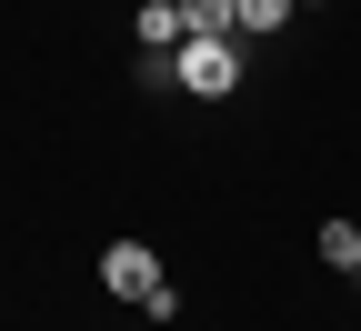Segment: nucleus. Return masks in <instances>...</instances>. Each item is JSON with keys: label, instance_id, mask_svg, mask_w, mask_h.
<instances>
[{"label": "nucleus", "instance_id": "f257e3e1", "mask_svg": "<svg viewBox=\"0 0 361 331\" xmlns=\"http://www.w3.org/2000/svg\"><path fill=\"white\" fill-rule=\"evenodd\" d=\"M180 90L231 101V90H241V40H180Z\"/></svg>", "mask_w": 361, "mask_h": 331}, {"label": "nucleus", "instance_id": "f03ea898", "mask_svg": "<svg viewBox=\"0 0 361 331\" xmlns=\"http://www.w3.org/2000/svg\"><path fill=\"white\" fill-rule=\"evenodd\" d=\"M101 291H111V301H151V291H161V251H151V241H111V251H101Z\"/></svg>", "mask_w": 361, "mask_h": 331}, {"label": "nucleus", "instance_id": "7ed1b4c3", "mask_svg": "<svg viewBox=\"0 0 361 331\" xmlns=\"http://www.w3.org/2000/svg\"><path fill=\"white\" fill-rule=\"evenodd\" d=\"M180 30L191 40H241V0H180Z\"/></svg>", "mask_w": 361, "mask_h": 331}, {"label": "nucleus", "instance_id": "20e7f679", "mask_svg": "<svg viewBox=\"0 0 361 331\" xmlns=\"http://www.w3.org/2000/svg\"><path fill=\"white\" fill-rule=\"evenodd\" d=\"M180 0H141V51H180Z\"/></svg>", "mask_w": 361, "mask_h": 331}, {"label": "nucleus", "instance_id": "39448f33", "mask_svg": "<svg viewBox=\"0 0 361 331\" xmlns=\"http://www.w3.org/2000/svg\"><path fill=\"white\" fill-rule=\"evenodd\" d=\"M322 261L331 271H361V221H322Z\"/></svg>", "mask_w": 361, "mask_h": 331}, {"label": "nucleus", "instance_id": "423d86ee", "mask_svg": "<svg viewBox=\"0 0 361 331\" xmlns=\"http://www.w3.org/2000/svg\"><path fill=\"white\" fill-rule=\"evenodd\" d=\"M291 11H301V0H241V40H271Z\"/></svg>", "mask_w": 361, "mask_h": 331}, {"label": "nucleus", "instance_id": "0eeeda50", "mask_svg": "<svg viewBox=\"0 0 361 331\" xmlns=\"http://www.w3.org/2000/svg\"><path fill=\"white\" fill-rule=\"evenodd\" d=\"M301 11H322V0H301Z\"/></svg>", "mask_w": 361, "mask_h": 331}]
</instances>
